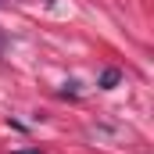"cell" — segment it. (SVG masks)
Returning <instances> with one entry per match:
<instances>
[{"label": "cell", "instance_id": "6da1fadb", "mask_svg": "<svg viewBox=\"0 0 154 154\" xmlns=\"http://www.w3.org/2000/svg\"><path fill=\"white\" fill-rule=\"evenodd\" d=\"M118 68H104V72H100V90H115L118 86Z\"/></svg>", "mask_w": 154, "mask_h": 154}, {"label": "cell", "instance_id": "7a4b0ae2", "mask_svg": "<svg viewBox=\"0 0 154 154\" xmlns=\"http://www.w3.org/2000/svg\"><path fill=\"white\" fill-rule=\"evenodd\" d=\"M18 154H39V151H18Z\"/></svg>", "mask_w": 154, "mask_h": 154}, {"label": "cell", "instance_id": "3957f363", "mask_svg": "<svg viewBox=\"0 0 154 154\" xmlns=\"http://www.w3.org/2000/svg\"><path fill=\"white\" fill-rule=\"evenodd\" d=\"M0 50H4V39H0Z\"/></svg>", "mask_w": 154, "mask_h": 154}]
</instances>
